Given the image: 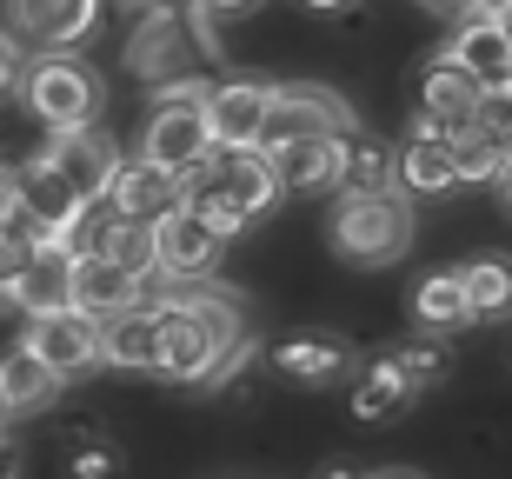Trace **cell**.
Instances as JSON below:
<instances>
[{
	"label": "cell",
	"mask_w": 512,
	"mask_h": 479,
	"mask_svg": "<svg viewBox=\"0 0 512 479\" xmlns=\"http://www.w3.org/2000/svg\"><path fill=\"white\" fill-rule=\"evenodd\" d=\"M153 313H160V360H153V373L167 386H207L253 340L247 307L233 293L207 287V280L200 287H167L153 300Z\"/></svg>",
	"instance_id": "cell-1"
},
{
	"label": "cell",
	"mask_w": 512,
	"mask_h": 479,
	"mask_svg": "<svg viewBox=\"0 0 512 479\" xmlns=\"http://www.w3.org/2000/svg\"><path fill=\"white\" fill-rule=\"evenodd\" d=\"M20 107L47 127V134H80V127H100V107H107V87L80 54L54 47L40 54L27 74H20Z\"/></svg>",
	"instance_id": "cell-2"
},
{
	"label": "cell",
	"mask_w": 512,
	"mask_h": 479,
	"mask_svg": "<svg viewBox=\"0 0 512 479\" xmlns=\"http://www.w3.org/2000/svg\"><path fill=\"white\" fill-rule=\"evenodd\" d=\"M326 233H333V253L353 267H393L413 247V200L406 193H340Z\"/></svg>",
	"instance_id": "cell-3"
},
{
	"label": "cell",
	"mask_w": 512,
	"mask_h": 479,
	"mask_svg": "<svg viewBox=\"0 0 512 479\" xmlns=\"http://www.w3.org/2000/svg\"><path fill=\"white\" fill-rule=\"evenodd\" d=\"M193 54H213V14L207 7H147L127 34V74L173 80Z\"/></svg>",
	"instance_id": "cell-4"
},
{
	"label": "cell",
	"mask_w": 512,
	"mask_h": 479,
	"mask_svg": "<svg viewBox=\"0 0 512 479\" xmlns=\"http://www.w3.org/2000/svg\"><path fill=\"white\" fill-rule=\"evenodd\" d=\"M306 134H353V107L346 94L320 87V80H280L266 87V127H260V147H286V140H306Z\"/></svg>",
	"instance_id": "cell-5"
},
{
	"label": "cell",
	"mask_w": 512,
	"mask_h": 479,
	"mask_svg": "<svg viewBox=\"0 0 512 479\" xmlns=\"http://www.w3.org/2000/svg\"><path fill=\"white\" fill-rule=\"evenodd\" d=\"M220 233L200 220L193 207H173L153 220V287H200L220 267Z\"/></svg>",
	"instance_id": "cell-6"
},
{
	"label": "cell",
	"mask_w": 512,
	"mask_h": 479,
	"mask_svg": "<svg viewBox=\"0 0 512 479\" xmlns=\"http://www.w3.org/2000/svg\"><path fill=\"white\" fill-rule=\"evenodd\" d=\"M20 346H27V353L67 386V380H80V373H94V366H100V320H94V313H80V307H60V313H47V320H27Z\"/></svg>",
	"instance_id": "cell-7"
},
{
	"label": "cell",
	"mask_w": 512,
	"mask_h": 479,
	"mask_svg": "<svg viewBox=\"0 0 512 479\" xmlns=\"http://www.w3.org/2000/svg\"><path fill=\"white\" fill-rule=\"evenodd\" d=\"M140 160H153L160 173H173V180L187 187L193 173H207V160H213L207 114H200V107H153L147 134H140Z\"/></svg>",
	"instance_id": "cell-8"
},
{
	"label": "cell",
	"mask_w": 512,
	"mask_h": 479,
	"mask_svg": "<svg viewBox=\"0 0 512 479\" xmlns=\"http://www.w3.org/2000/svg\"><path fill=\"white\" fill-rule=\"evenodd\" d=\"M473 107H479V80H473V74H459L446 54L419 67V114H413V134L459 140L466 127H473Z\"/></svg>",
	"instance_id": "cell-9"
},
{
	"label": "cell",
	"mask_w": 512,
	"mask_h": 479,
	"mask_svg": "<svg viewBox=\"0 0 512 479\" xmlns=\"http://www.w3.org/2000/svg\"><path fill=\"white\" fill-rule=\"evenodd\" d=\"M40 160L67 180V187L87 200V207H100L107 200V187H114V167H120V147L100 127H80V134H47V147H40Z\"/></svg>",
	"instance_id": "cell-10"
},
{
	"label": "cell",
	"mask_w": 512,
	"mask_h": 479,
	"mask_svg": "<svg viewBox=\"0 0 512 479\" xmlns=\"http://www.w3.org/2000/svg\"><path fill=\"white\" fill-rule=\"evenodd\" d=\"M207 180L227 193L247 220L280 213V200H286V187H280V173H273V154H266V147H213Z\"/></svg>",
	"instance_id": "cell-11"
},
{
	"label": "cell",
	"mask_w": 512,
	"mask_h": 479,
	"mask_svg": "<svg viewBox=\"0 0 512 479\" xmlns=\"http://www.w3.org/2000/svg\"><path fill=\"white\" fill-rule=\"evenodd\" d=\"M346 154H353V134H306V140H286V147H273V173H280L286 193L320 200V193H340Z\"/></svg>",
	"instance_id": "cell-12"
},
{
	"label": "cell",
	"mask_w": 512,
	"mask_h": 479,
	"mask_svg": "<svg viewBox=\"0 0 512 479\" xmlns=\"http://www.w3.org/2000/svg\"><path fill=\"white\" fill-rule=\"evenodd\" d=\"M7 20H14V34L40 40L47 54L54 47H80V40H94L100 27V7L107 0H0Z\"/></svg>",
	"instance_id": "cell-13"
},
{
	"label": "cell",
	"mask_w": 512,
	"mask_h": 479,
	"mask_svg": "<svg viewBox=\"0 0 512 479\" xmlns=\"http://www.w3.org/2000/svg\"><path fill=\"white\" fill-rule=\"evenodd\" d=\"M180 180H173V173H160L153 167V160H140V154H120V167H114V187H107V200H100V207L107 213H120V220H140V227H153V220H160V213H173L180 207Z\"/></svg>",
	"instance_id": "cell-14"
},
{
	"label": "cell",
	"mask_w": 512,
	"mask_h": 479,
	"mask_svg": "<svg viewBox=\"0 0 512 479\" xmlns=\"http://www.w3.org/2000/svg\"><path fill=\"white\" fill-rule=\"evenodd\" d=\"M207 134L213 147H260V127H266V80H220L207 87Z\"/></svg>",
	"instance_id": "cell-15"
},
{
	"label": "cell",
	"mask_w": 512,
	"mask_h": 479,
	"mask_svg": "<svg viewBox=\"0 0 512 479\" xmlns=\"http://www.w3.org/2000/svg\"><path fill=\"white\" fill-rule=\"evenodd\" d=\"M147 300V280L140 273H127V267H114L107 253H74V307L80 313H94V320H114V313H127V307H140Z\"/></svg>",
	"instance_id": "cell-16"
},
{
	"label": "cell",
	"mask_w": 512,
	"mask_h": 479,
	"mask_svg": "<svg viewBox=\"0 0 512 479\" xmlns=\"http://www.w3.org/2000/svg\"><path fill=\"white\" fill-rule=\"evenodd\" d=\"M266 366L293 386H340L353 373V346L333 340V333H293V340H280L266 353Z\"/></svg>",
	"instance_id": "cell-17"
},
{
	"label": "cell",
	"mask_w": 512,
	"mask_h": 479,
	"mask_svg": "<svg viewBox=\"0 0 512 479\" xmlns=\"http://www.w3.org/2000/svg\"><path fill=\"white\" fill-rule=\"evenodd\" d=\"M7 307H20L27 320H47V313L74 307V253L67 247H27V267H20Z\"/></svg>",
	"instance_id": "cell-18"
},
{
	"label": "cell",
	"mask_w": 512,
	"mask_h": 479,
	"mask_svg": "<svg viewBox=\"0 0 512 479\" xmlns=\"http://www.w3.org/2000/svg\"><path fill=\"white\" fill-rule=\"evenodd\" d=\"M153 360H160V313H153V300L100 320V366H114V373H153Z\"/></svg>",
	"instance_id": "cell-19"
},
{
	"label": "cell",
	"mask_w": 512,
	"mask_h": 479,
	"mask_svg": "<svg viewBox=\"0 0 512 479\" xmlns=\"http://www.w3.org/2000/svg\"><path fill=\"white\" fill-rule=\"evenodd\" d=\"M346 406H353V420H393L399 406H413V386H406V373H399L393 353H373V360H353V373H346Z\"/></svg>",
	"instance_id": "cell-20"
},
{
	"label": "cell",
	"mask_w": 512,
	"mask_h": 479,
	"mask_svg": "<svg viewBox=\"0 0 512 479\" xmlns=\"http://www.w3.org/2000/svg\"><path fill=\"white\" fill-rule=\"evenodd\" d=\"M393 154H399V193H406V200H439V193L459 187L453 140H439V134H406V147H393Z\"/></svg>",
	"instance_id": "cell-21"
},
{
	"label": "cell",
	"mask_w": 512,
	"mask_h": 479,
	"mask_svg": "<svg viewBox=\"0 0 512 479\" xmlns=\"http://www.w3.org/2000/svg\"><path fill=\"white\" fill-rule=\"evenodd\" d=\"M446 60H453L459 74H473V80H499V74H512L506 34H499V20H493V14H466V20H453Z\"/></svg>",
	"instance_id": "cell-22"
},
{
	"label": "cell",
	"mask_w": 512,
	"mask_h": 479,
	"mask_svg": "<svg viewBox=\"0 0 512 479\" xmlns=\"http://www.w3.org/2000/svg\"><path fill=\"white\" fill-rule=\"evenodd\" d=\"M466 287V313L473 320H512V253H479L459 267Z\"/></svg>",
	"instance_id": "cell-23"
},
{
	"label": "cell",
	"mask_w": 512,
	"mask_h": 479,
	"mask_svg": "<svg viewBox=\"0 0 512 479\" xmlns=\"http://www.w3.org/2000/svg\"><path fill=\"white\" fill-rule=\"evenodd\" d=\"M413 326L419 333H459V326H473V313H466V287H459V267L446 273H426L413 287Z\"/></svg>",
	"instance_id": "cell-24"
},
{
	"label": "cell",
	"mask_w": 512,
	"mask_h": 479,
	"mask_svg": "<svg viewBox=\"0 0 512 479\" xmlns=\"http://www.w3.org/2000/svg\"><path fill=\"white\" fill-rule=\"evenodd\" d=\"M94 253H107L114 267L140 273V280L153 287V227L120 220V213H94Z\"/></svg>",
	"instance_id": "cell-25"
},
{
	"label": "cell",
	"mask_w": 512,
	"mask_h": 479,
	"mask_svg": "<svg viewBox=\"0 0 512 479\" xmlns=\"http://www.w3.org/2000/svg\"><path fill=\"white\" fill-rule=\"evenodd\" d=\"M453 167H459V187H499L512 167V140L486 134V127H466L453 140Z\"/></svg>",
	"instance_id": "cell-26"
},
{
	"label": "cell",
	"mask_w": 512,
	"mask_h": 479,
	"mask_svg": "<svg viewBox=\"0 0 512 479\" xmlns=\"http://www.w3.org/2000/svg\"><path fill=\"white\" fill-rule=\"evenodd\" d=\"M0 386H7V406H14V413H40V406L60 393V380H54V373H47V366H40L20 340L0 353Z\"/></svg>",
	"instance_id": "cell-27"
},
{
	"label": "cell",
	"mask_w": 512,
	"mask_h": 479,
	"mask_svg": "<svg viewBox=\"0 0 512 479\" xmlns=\"http://www.w3.org/2000/svg\"><path fill=\"white\" fill-rule=\"evenodd\" d=\"M340 193H399V154L386 140H353Z\"/></svg>",
	"instance_id": "cell-28"
},
{
	"label": "cell",
	"mask_w": 512,
	"mask_h": 479,
	"mask_svg": "<svg viewBox=\"0 0 512 479\" xmlns=\"http://www.w3.org/2000/svg\"><path fill=\"white\" fill-rule=\"evenodd\" d=\"M180 207H193V213H200V220H207L213 233H220V240H240V233L253 227V220H247L240 207H233V200H227L220 187H213L207 173H193V180H187V193H180Z\"/></svg>",
	"instance_id": "cell-29"
},
{
	"label": "cell",
	"mask_w": 512,
	"mask_h": 479,
	"mask_svg": "<svg viewBox=\"0 0 512 479\" xmlns=\"http://www.w3.org/2000/svg\"><path fill=\"white\" fill-rule=\"evenodd\" d=\"M393 360H399V373H406V386H413V400L426 393V386H439L446 373H453V353L439 346V333H419V340L393 346Z\"/></svg>",
	"instance_id": "cell-30"
},
{
	"label": "cell",
	"mask_w": 512,
	"mask_h": 479,
	"mask_svg": "<svg viewBox=\"0 0 512 479\" xmlns=\"http://www.w3.org/2000/svg\"><path fill=\"white\" fill-rule=\"evenodd\" d=\"M473 127H486V134L512 140V74H499V80H479V107H473Z\"/></svg>",
	"instance_id": "cell-31"
},
{
	"label": "cell",
	"mask_w": 512,
	"mask_h": 479,
	"mask_svg": "<svg viewBox=\"0 0 512 479\" xmlns=\"http://www.w3.org/2000/svg\"><path fill=\"white\" fill-rule=\"evenodd\" d=\"M67 473H74V479H120V446L80 433V440L67 446Z\"/></svg>",
	"instance_id": "cell-32"
},
{
	"label": "cell",
	"mask_w": 512,
	"mask_h": 479,
	"mask_svg": "<svg viewBox=\"0 0 512 479\" xmlns=\"http://www.w3.org/2000/svg\"><path fill=\"white\" fill-rule=\"evenodd\" d=\"M20 267H27V240H20L14 227H0V307L14 300V280H20Z\"/></svg>",
	"instance_id": "cell-33"
},
{
	"label": "cell",
	"mask_w": 512,
	"mask_h": 479,
	"mask_svg": "<svg viewBox=\"0 0 512 479\" xmlns=\"http://www.w3.org/2000/svg\"><path fill=\"white\" fill-rule=\"evenodd\" d=\"M14 87H20V47L0 34V94H14Z\"/></svg>",
	"instance_id": "cell-34"
},
{
	"label": "cell",
	"mask_w": 512,
	"mask_h": 479,
	"mask_svg": "<svg viewBox=\"0 0 512 479\" xmlns=\"http://www.w3.org/2000/svg\"><path fill=\"white\" fill-rule=\"evenodd\" d=\"M419 7H426L433 20H466L473 14V0H419Z\"/></svg>",
	"instance_id": "cell-35"
},
{
	"label": "cell",
	"mask_w": 512,
	"mask_h": 479,
	"mask_svg": "<svg viewBox=\"0 0 512 479\" xmlns=\"http://www.w3.org/2000/svg\"><path fill=\"white\" fill-rule=\"evenodd\" d=\"M207 14H247V7H260V0H200Z\"/></svg>",
	"instance_id": "cell-36"
},
{
	"label": "cell",
	"mask_w": 512,
	"mask_h": 479,
	"mask_svg": "<svg viewBox=\"0 0 512 479\" xmlns=\"http://www.w3.org/2000/svg\"><path fill=\"white\" fill-rule=\"evenodd\" d=\"M300 7H313V14H340V7H353V0H300Z\"/></svg>",
	"instance_id": "cell-37"
},
{
	"label": "cell",
	"mask_w": 512,
	"mask_h": 479,
	"mask_svg": "<svg viewBox=\"0 0 512 479\" xmlns=\"http://www.w3.org/2000/svg\"><path fill=\"white\" fill-rule=\"evenodd\" d=\"M320 479H366V473H360V466H326Z\"/></svg>",
	"instance_id": "cell-38"
},
{
	"label": "cell",
	"mask_w": 512,
	"mask_h": 479,
	"mask_svg": "<svg viewBox=\"0 0 512 479\" xmlns=\"http://www.w3.org/2000/svg\"><path fill=\"white\" fill-rule=\"evenodd\" d=\"M512 0H473V14H506Z\"/></svg>",
	"instance_id": "cell-39"
},
{
	"label": "cell",
	"mask_w": 512,
	"mask_h": 479,
	"mask_svg": "<svg viewBox=\"0 0 512 479\" xmlns=\"http://www.w3.org/2000/svg\"><path fill=\"white\" fill-rule=\"evenodd\" d=\"M499 20V34H506V54H512V7H506V14H493Z\"/></svg>",
	"instance_id": "cell-40"
},
{
	"label": "cell",
	"mask_w": 512,
	"mask_h": 479,
	"mask_svg": "<svg viewBox=\"0 0 512 479\" xmlns=\"http://www.w3.org/2000/svg\"><path fill=\"white\" fill-rule=\"evenodd\" d=\"M499 200H506V213H512V167H506V180H499Z\"/></svg>",
	"instance_id": "cell-41"
},
{
	"label": "cell",
	"mask_w": 512,
	"mask_h": 479,
	"mask_svg": "<svg viewBox=\"0 0 512 479\" xmlns=\"http://www.w3.org/2000/svg\"><path fill=\"white\" fill-rule=\"evenodd\" d=\"M0 420H14V406H7V386H0Z\"/></svg>",
	"instance_id": "cell-42"
},
{
	"label": "cell",
	"mask_w": 512,
	"mask_h": 479,
	"mask_svg": "<svg viewBox=\"0 0 512 479\" xmlns=\"http://www.w3.org/2000/svg\"><path fill=\"white\" fill-rule=\"evenodd\" d=\"M366 479H419V473H366Z\"/></svg>",
	"instance_id": "cell-43"
},
{
	"label": "cell",
	"mask_w": 512,
	"mask_h": 479,
	"mask_svg": "<svg viewBox=\"0 0 512 479\" xmlns=\"http://www.w3.org/2000/svg\"><path fill=\"white\" fill-rule=\"evenodd\" d=\"M160 7H200V0H160Z\"/></svg>",
	"instance_id": "cell-44"
},
{
	"label": "cell",
	"mask_w": 512,
	"mask_h": 479,
	"mask_svg": "<svg viewBox=\"0 0 512 479\" xmlns=\"http://www.w3.org/2000/svg\"><path fill=\"white\" fill-rule=\"evenodd\" d=\"M0 167H7V160H0Z\"/></svg>",
	"instance_id": "cell-45"
}]
</instances>
